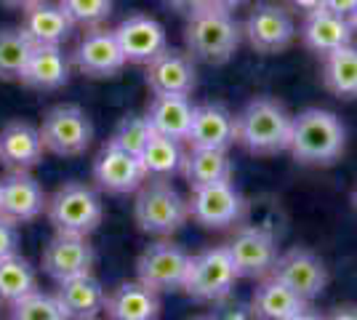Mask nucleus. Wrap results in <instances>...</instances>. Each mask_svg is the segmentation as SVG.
<instances>
[{
  "instance_id": "nucleus-33",
  "label": "nucleus",
  "mask_w": 357,
  "mask_h": 320,
  "mask_svg": "<svg viewBox=\"0 0 357 320\" xmlns=\"http://www.w3.org/2000/svg\"><path fill=\"white\" fill-rule=\"evenodd\" d=\"M152 137H155V128H152L147 115H126L118 123V128L112 131L109 144H115L120 150H126V153L139 158V155L144 153V147L152 142Z\"/></svg>"
},
{
  "instance_id": "nucleus-5",
  "label": "nucleus",
  "mask_w": 357,
  "mask_h": 320,
  "mask_svg": "<svg viewBox=\"0 0 357 320\" xmlns=\"http://www.w3.org/2000/svg\"><path fill=\"white\" fill-rule=\"evenodd\" d=\"M45 213L51 219V224L61 235H80L89 238L93 229L102 224L105 206L99 192L83 182H64L48 198Z\"/></svg>"
},
{
  "instance_id": "nucleus-32",
  "label": "nucleus",
  "mask_w": 357,
  "mask_h": 320,
  "mask_svg": "<svg viewBox=\"0 0 357 320\" xmlns=\"http://www.w3.org/2000/svg\"><path fill=\"white\" fill-rule=\"evenodd\" d=\"M32 43L19 27L0 30V80H19L32 54Z\"/></svg>"
},
{
  "instance_id": "nucleus-22",
  "label": "nucleus",
  "mask_w": 357,
  "mask_h": 320,
  "mask_svg": "<svg viewBox=\"0 0 357 320\" xmlns=\"http://www.w3.org/2000/svg\"><path fill=\"white\" fill-rule=\"evenodd\" d=\"M105 315L107 320H158L160 294L139 280H126L107 294Z\"/></svg>"
},
{
  "instance_id": "nucleus-31",
  "label": "nucleus",
  "mask_w": 357,
  "mask_h": 320,
  "mask_svg": "<svg viewBox=\"0 0 357 320\" xmlns=\"http://www.w3.org/2000/svg\"><path fill=\"white\" fill-rule=\"evenodd\" d=\"M139 160H142V168H144L147 179H168L176 171H181L184 153H181L178 142L155 134L152 142L144 147V153L139 155Z\"/></svg>"
},
{
  "instance_id": "nucleus-41",
  "label": "nucleus",
  "mask_w": 357,
  "mask_h": 320,
  "mask_svg": "<svg viewBox=\"0 0 357 320\" xmlns=\"http://www.w3.org/2000/svg\"><path fill=\"white\" fill-rule=\"evenodd\" d=\"M326 318V315H320V312H317V310H312V307H301V310H298V312H294V315H291V318H285V320H323Z\"/></svg>"
},
{
  "instance_id": "nucleus-42",
  "label": "nucleus",
  "mask_w": 357,
  "mask_h": 320,
  "mask_svg": "<svg viewBox=\"0 0 357 320\" xmlns=\"http://www.w3.org/2000/svg\"><path fill=\"white\" fill-rule=\"evenodd\" d=\"M3 6H8V8H16V11H30V8H35L38 3H43V0H0Z\"/></svg>"
},
{
  "instance_id": "nucleus-44",
  "label": "nucleus",
  "mask_w": 357,
  "mask_h": 320,
  "mask_svg": "<svg viewBox=\"0 0 357 320\" xmlns=\"http://www.w3.org/2000/svg\"><path fill=\"white\" fill-rule=\"evenodd\" d=\"M352 206H355V211H357V187L352 190Z\"/></svg>"
},
{
  "instance_id": "nucleus-38",
  "label": "nucleus",
  "mask_w": 357,
  "mask_h": 320,
  "mask_svg": "<svg viewBox=\"0 0 357 320\" xmlns=\"http://www.w3.org/2000/svg\"><path fill=\"white\" fill-rule=\"evenodd\" d=\"M165 6H171L174 11H181V14H195L197 8L206 6V0H163Z\"/></svg>"
},
{
  "instance_id": "nucleus-19",
  "label": "nucleus",
  "mask_w": 357,
  "mask_h": 320,
  "mask_svg": "<svg viewBox=\"0 0 357 320\" xmlns=\"http://www.w3.org/2000/svg\"><path fill=\"white\" fill-rule=\"evenodd\" d=\"M187 142L200 150H229L238 142V125L235 115L224 105L206 102V105H195L192 128Z\"/></svg>"
},
{
  "instance_id": "nucleus-8",
  "label": "nucleus",
  "mask_w": 357,
  "mask_h": 320,
  "mask_svg": "<svg viewBox=\"0 0 357 320\" xmlns=\"http://www.w3.org/2000/svg\"><path fill=\"white\" fill-rule=\"evenodd\" d=\"M190 254L176 243H152L142 251V257L136 261V275L139 283H144L147 289L165 294V291H181L187 283L190 273Z\"/></svg>"
},
{
  "instance_id": "nucleus-6",
  "label": "nucleus",
  "mask_w": 357,
  "mask_h": 320,
  "mask_svg": "<svg viewBox=\"0 0 357 320\" xmlns=\"http://www.w3.org/2000/svg\"><path fill=\"white\" fill-rule=\"evenodd\" d=\"M238 277L240 275L232 264L227 245H216L195 254L190 259V273L181 291H187L197 302H222L232 294Z\"/></svg>"
},
{
  "instance_id": "nucleus-25",
  "label": "nucleus",
  "mask_w": 357,
  "mask_h": 320,
  "mask_svg": "<svg viewBox=\"0 0 357 320\" xmlns=\"http://www.w3.org/2000/svg\"><path fill=\"white\" fill-rule=\"evenodd\" d=\"M73 27L75 24L67 19V14L61 11L59 6H51V3L43 0L35 8L24 11L19 30L27 35V40L32 46H61L70 38Z\"/></svg>"
},
{
  "instance_id": "nucleus-39",
  "label": "nucleus",
  "mask_w": 357,
  "mask_h": 320,
  "mask_svg": "<svg viewBox=\"0 0 357 320\" xmlns=\"http://www.w3.org/2000/svg\"><path fill=\"white\" fill-rule=\"evenodd\" d=\"M323 3H326V0H291V8L298 11V14L310 16V14H314V11H320Z\"/></svg>"
},
{
  "instance_id": "nucleus-29",
  "label": "nucleus",
  "mask_w": 357,
  "mask_h": 320,
  "mask_svg": "<svg viewBox=\"0 0 357 320\" xmlns=\"http://www.w3.org/2000/svg\"><path fill=\"white\" fill-rule=\"evenodd\" d=\"M323 83L331 93L355 99L357 96V48L344 46L323 56Z\"/></svg>"
},
{
  "instance_id": "nucleus-3",
  "label": "nucleus",
  "mask_w": 357,
  "mask_h": 320,
  "mask_svg": "<svg viewBox=\"0 0 357 320\" xmlns=\"http://www.w3.org/2000/svg\"><path fill=\"white\" fill-rule=\"evenodd\" d=\"M240 38H243V30L232 11L213 8V6H203L190 14V22L184 27L187 51L195 59L208 61V64H224L232 59L240 46Z\"/></svg>"
},
{
  "instance_id": "nucleus-16",
  "label": "nucleus",
  "mask_w": 357,
  "mask_h": 320,
  "mask_svg": "<svg viewBox=\"0 0 357 320\" xmlns=\"http://www.w3.org/2000/svg\"><path fill=\"white\" fill-rule=\"evenodd\" d=\"M144 80L155 96H190L197 86L192 56L176 48H165L147 64Z\"/></svg>"
},
{
  "instance_id": "nucleus-15",
  "label": "nucleus",
  "mask_w": 357,
  "mask_h": 320,
  "mask_svg": "<svg viewBox=\"0 0 357 320\" xmlns=\"http://www.w3.org/2000/svg\"><path fill=\"white\" fill-rule=\"evenodd\" d=\"M45 198L40 182L30 171H11L0 182V216L11 224H24L45 211Z\"/></svg>"
},
{
  "instance_id": "nucleus-35",
  "label": "nucleus",
  "mask_w": 357,
  "mask_h": 320,
  "mask_svg": "<svg viewBox=\"0 0 357 320\" xmlns=\"http://www.w3.org/2000/svg\"><path fill=\"white\" fill-rule=\"evenodd\" d=\"M59 8L77 27H99L112 14V0H59Z\"/></svg>"
},
{
  "instance_id": "nucleus-9",
  "label": "nucleus",
  "mask_w": 357,
  "mask_h": 320,
  "mask_svg": "<svg viewBox=\"0 0 357 320\" xmlns=\"http://www.w3.org/2000/svg\"><path fill=\"white\" fill-rule=\"evenodd\" d=\"M190 216L197 224L208 229H224L238 224L245 213V200L235 190L232 182L208 184V187H195L190 192Z\"/></svg>"
},
{
  "instance_id": "nucleus-24",
  "label": "nucleus",
  "mask_w": 357,
  "mask_h": 320,
  "mask_svg": "<svg viewBox=\"0 0 357 320\" xmlns=\"http://www.w3.org/2000/svg\"><path fill=\"white\" fill-rule=\"evenodd\" d=\"M19 80L38 91H56L70 80V59L61 46H35Z\"/></svg>"
},
{
  "instance_id": "nucleus-36",
  "label": "nucleus",
  "mask_w": 357,
  "mask_h": 320,
  "mask_svg": "<svg viewBox=\"0 0 357 320\" xmlns=\"http://www.w3.org/2000/svg\"><path fill=\"white\" fill-rule=\"evenodd\" d=\"M11 254H19V232H16V224L0 216V259Z\"/></svg>"
},
{
  "instance_id": "nucleus-40",
  "label": "nucleus",
  "mask_w": 357,
  "mask_h": 320,
  "mask_svg": "<svg viewBox=\"0 0 357 320\" xmlns=\"http://www.w3.org/2000/svg\"><path fill=\"white\" fill-rule=\"evenodd\" d=\"M323 320H357V307H336Z\"/></svg>"
},
{
  "instance_id": "nucleus-14",
  "label": "nucleus",
  "mask_w": 357,
  "mask_h": 320,
  "mask_svg": "<svg viewBox=\"0 0 357 320\" xmlns=\"http://www.w3.org/2000/svg\"><path fill=\"white\" fill-rule=\"evenodd\" d=\"M240 277H267L278 261V241L261 227H245L227 243Z\"/></svg>"
},
{
  "instance_id": "nucleus-34",
  "label": "nucleus",
  "mask_w": 357,
  "mask_h": 320,
  "mask_svg": "<svg viewBox=\"0 0 357 320\" xmlns=\"http://www.w3.org/2000/svg\"><path fill=\"white\" fill-rule=\"evenodd\" d=\"M11 320H67L54 294L32 291L11 305Z\"/></svg>"
},
{
  "instance_id": "nucleus-26",
  "label": "nucleus",
  "mask_w": 357,
  "mask_h": 320,
  "mask_svg": "<svg viewBox=\"0 0 357 320\" xmlns=\"http://www.w3.org/2000/svg\"><path fill=\"white\" fill-rule=\"evenodd\" d=\"M195 105L187 96H155L149 102L147 118L158 137H168L174 142H187L192 128Z\"/></svg>"
},
{
  "instance_id": "nucleus-4",
  "label": "nucleus",
  "mask_w": 357,
  "mask_h": 320,
  "mask_svg": "<svg viewBox=\"0 0 357 320\" xmlns=\"http://www.w3.org/2000/svg\"><path fill=\"white\" fill-rule=\"evenodd\" d=\"M134 219L142 232L165 238L184 227L190 219V206L168 179H149L136 192Z\"/></svg>"
},
{
  "instance_id": "nucleus-18",
  "label": "nucleus",
  "mask_w": 357,
  "mask_h": 320,
  "mask_svg": "<svg viewBox=\"0 0 357 320\" xmlns=\"http://www.w3.org/2000/svg\"><path fill=\"white\" fill-rule=\"evenodd\" d=\"M93 179L107 192L126 195V192H134V190H139L142 184L147 182V174H144L142 160L136 155L126 153V150H120V147L107 142L102 147V153L96 155Z\"/></svg>"
},
{
  "instance_id": "nucleus-27",
  "label": "nucleus",
  "mask_w": 357,
  "mask_h": 320,
  "mask_svg": "<svg viewBox=\"0 0 357 320\" xmlns=\"http://www.w3.org/2000/svg\"><path fill=\"white\" fill-rule=\"evenodd\" d=\"M232 160L224 150H200L192 147L181 160V174L190 187H208V184L232 182Z\"/></svg>"
},
{
  "instance_id": "nucleus-12",
  "label": "nucleus",
  "mask_w": 357,
  "mask_h": 320,
  "mask_svg": "<svg viewBox=\"0 0 357 320\" xmlns=\"http://www.w3.org/2000/svg\"><path fill=\"white\" fill-rule=\"evenodd\" d=\"M73 64L89 77H112L118 75L128 61L120 51L115 30L93 27V30L83 32V38L77 40L73 51Z\"/></svg>"
},
{
  "instance_id": "nucleus-45",
  "label": "nucleus",
  "mask_w": 357,
  "mask_h": 320,
  "mask_svg": "<svg viewBox=\"0 0 357 320\" xmlns=\"http://www.w3.org/2000/svg\"><path fill=\"white\" fill-rule=\"evenodd\" d=\"M195 320H216V318H195Z\"/></svg>"
},
{
  "instance_id": "nucleus-43",
  "label": "nucleus",
  "mask_w": 357,
  "mask_h": 320,
  "mask_svg": "<svg viewBox=\"0 0 357 320\" xmlns=\"http://www.w3.org/2000/svg\"><path fill=\"white\" fill-rule=\"evenodd\" d=\"M245 0H206V6H213V8H224V11H235L238 6H243Z\"/></svg>"
},
{
  "instance_id": "nucleus-10",
  "label": "nucleus",
  "mask_w": 357,
  "mask_h": 320,
  "mask_svg": "<svg viewBox=\"0 0 357 320\" xmlns=\"http://www.w3.org/2000/svg\"><path fill=\"white\" fill-rule=\"evenodd\" d=\"M267 277L280 280L285 289H291L296 296H301L307 305L317 299L328 286L326 264L307 248H291V251L280 254Z\"/></svg>"
},
{
  "instance_id": "nucleus-20",
  "label": "nucleus",
  "mask_w": 357,
  "mask_h": 320,
  "mask_svg": "<svg viewBox=\"0 0 357 320\" xmlns=\"http://www.w3.org/2000/svg\"><path fill=\"white\" fill-rule=\"evenodd\" d=\"M43 139L40 128L27 121H11L0 128V163L8 171H30L43 163Z\"/></svg>"
},
{
  "instance_id": "nucleus-30",
  "label": "nucleus",
  "mask_w": 357,
  "mask_h": 320,
  "mask_svg": "<svg viewBox=\"0 0 357 320\" xmlns=\"http://www.w3.org/2000/svg\"><path fill=\"white\" fill-rule=\"evenodd\" d=\"M32 291H38V273L30 261L19 254L0 259V305L11 307Z\"/></svg>"
},
{
  "instance_id": "nucleus-28",
  "label": "nucleus",
  "mask_w": 357,
  "mask_h": 320,
  "mask_svg": "<svg viewBox=\"0 0 357 320\" xmlns=\"http://www.w3.org/2000/svg\"><path fill=\"white\" fill-rule=\"evenodd\" d=\"M307 305L301 296H296L291 289H285L280 280L275 277H264L259 283V289L253 291L251 312L256 320H285L294 312H298Z\"/></svg>"
},
{
  "instance_id": "nucleus-1",
  "label": "nucleus",
  "mask_w": 357,
  "mask_h": 320,
  "mask_svg": "<svg viewBox=\"0 0 357 320\" xmlns=\"http://www.w3.org/2000/svg\"><path fill=\"white\" fill-rule=\"evenodd\" d=\"M344 147H347V128L339 115L320 107H310L294 115L288 150L296 160L310 166H331L342 158Z\"/></svg>"
},
{
  "instance_id": "nucleus-7",
  "label": "nucleus",
  "mask_w": 357,
  "mask_h": 320,
  "mask_svg": "<svg viewBox=\"0 0 357 320\" xmlns=\"http://www.w3.org/2000/svg\"><path fill=\"white\" fill-rule=\"evenodd\" d=\"M40 139H43L45 153L75 158L89 150L91 139H93V125L77 105H56L45 112L40 123Z\"/></svg>"
},
{
  "instance_id": "nucleus-23",
  "label": "nucleus",
  "mask_w": 357,
  "mask_h": 320,
  "mask_svg": "<svg viewBox=\"0 0 357 320\" xmlns=\"http://www.w3.org/2000/svg\"><path fill=\"white\" fill-rule=\"evenodd\" d=\"M298 32H301L304 46L314 51V54H320V56H328V54H333V51H339L344 46H352V38H355L352 22L331 14L326 8L304 16V24H301Z\"/></svg>"
},
{
  "instance_id": "nucleus-37",
  "label": "nucleus",
  "mask_w": 357,
  "mask_h": 320,
  "mask_svg": "<svg viewBox=\"0 0 357 320\" xmlns=\"http://www.w3.org/2000/svg\"><path fill=\"white\" fill-rule=\"evenodd\" d=\"M323 8L331 14L342 16L347 22H352V27L357 30V0H326Z\"/></svg>"
},
{
  "instance_id": "nucleus-13",
  "label": "nucleus",
  "mask_w": 357,
  "mask_h": 320,
  "mask_svg": "<svg viewBox=\"0 0 357 320\" xmlns=\"http://www.w3.org/2000/svg\"><path fill=\"white\" fill-rule=\"evenodd\" d=\"M93 261H96V251L89 243V238L61 235V232H56L45 243L43 257H40L45 275H51L56 283L73 280V277H80V275H91Z\"/></svg>"
},
{
  "instance_id": "nucleus-2",
  "label": "nucleus",
  "mask_w": 357,
  "mask_h": 320,
  "mask_svg": "<svg viewBox=\"0 0 357 320\" xmlns=\"http://www.w3.org/2000/svg\"><path fill=\"white\" fill-rule=\"evenodd\" d=\"M238 125V144L253 155H275L288 150L294 115L278 99L259 96L235 115Z\"/></svg>"
},
{
  "instance_id": "nucleus-21",
  "label": "nucleus",
  "mask_w": 357,
  "mask_h": 320,
  "mask_svg": "<svg viewBox=\"0 0 357 320\" xmlns=\"http://www.w3.org/2000/svg\"><path fill=\"white\" fill-rule=\"evenodd\" d=\"M54 296L67 320H96L105 312L107 289L102 286L99 277L80 275L73 280H61Z\"/></svg>"
},
{
  "instance_id": "nucleus-11",
  "label": "nucleus",
  "mask_w": 357,
  "mask_h": 320,
  "mask_svg": "<svg viewBox=\"0 0 357 320\" xmlns=\"http://www.w3.org/2000/svg\"><path fill=\"white\" fill-rule=\"evenodd\" d=\"M243 35L259 54H278V51H285L294 43L296 22H294L291 11H285L283 6L259 3L245 19Z\"/></svg>"
},
{
  "instance_id": "nucleus-17",
  "label": "nucleus",
  "mask_w": 357,
  "mask_h": 320,
  "mask_svg": "<svg viewBox=\"0 0 357 320\" xmlns=\"http://www.w3.org/2000/svg\"><path fill=\"white\" fill-rule=\"evenodd\" d=\"M115 38L126 61H134V64H149L168 48V35L163 24L147 14L126 16L115 27Z\"/></svg>"
}]
</instances>
